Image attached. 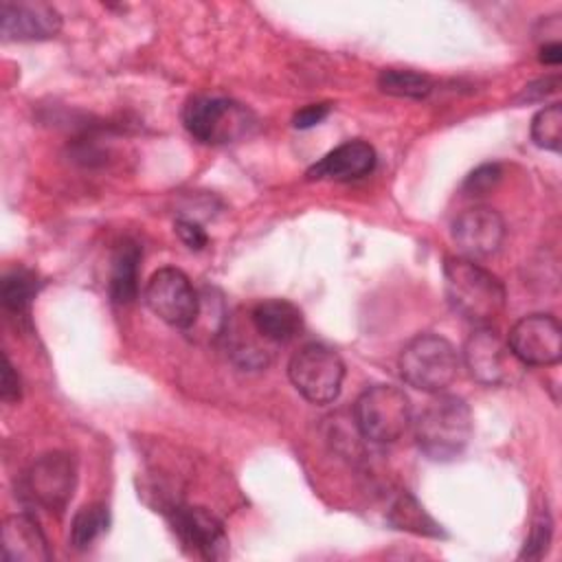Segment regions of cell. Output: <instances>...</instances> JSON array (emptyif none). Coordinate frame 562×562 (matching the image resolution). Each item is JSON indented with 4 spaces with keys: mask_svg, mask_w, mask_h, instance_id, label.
Wrapping results in <instances>:
<instances>
[{
    "mask_svg": "<svg viewBox=\"0 0 562 562\" xmlns=\"http://www.w3.org/2000/svg\"><path fill=\"white\" fill-rule=\"evenodd\" d=\"M37 290H40V281H37L35 272H31L26 268L9 270L2 277V285H0V299H2L4 310L13 312V314L29 312Z\"/></svg>",
    "mask_w": 562,
    "mask_h": 562,
    "instance_id": "obj_20",
    "label": "cell"
},
{
    "mask_svg": "<svg viewBox=\"0 0 562 562\" xmlns=\"http://www.w3.org/2000/svg\"><path fill=\"white\" fill-rule=\"evenodd\" d=\"M2 560L4 562H46L50 560L48 540L29 514L7 516L2 522Z\"/></svg>",
    "mask_w": 562,
    "mask_h": 562,
    "instance_id": "obj_15",
    "label": "cell"
},
{
    "mask_svg": "<svg viewBox=\"0 0 562 562\" xmlns=\"http://www.w3.org/2000/svg\"><path fill=\"white\" fill-rule=\"evenodd\" d=\"M331 105L329 103H310L305 108H301L294 116H292V125L296 130H307V127H314L318 125L321 121L327 119Z\"/></svg>",
    "mask_w": 562,
    "mask_h": 562,
    "instance_id": "obj_28",
    "label": "cell"
},
{
    "mask_svg": "<svg viewBox=\"0 0 562 562\" xmlns=\"http://www.w3.org/2000/svg\"><path fill=\"white\" fill-rule=\"evenodd\" d=\"M75 485L77 468L70 454L48 452L31 463L22 476L20 490L31 505L48 514H61L72 498Z\"/></svg>",
    "mask_w": 562,
    "mask_h": 562,
    "instance_id": "obj_7",
    "label": "cell"
},
{
    "mask_svg": "<svg viewBox=\"0 0 562 562\" xmlns=\"http://www.w3.org/2000/svg\"><path fill=\"white\" fill-rule=\"evenodd\" d=\"M292 386L312 404H329L340 395L345 380L342 358L323 342H307L288 362Z\"/></svg>",
    "mask_w": 562,
    "mask_h": 562,
    "instance_id": "obj_6",
    "label": "cell"
},
{
    "mask_svg": "<svg viewBox=\"0 0 562 562\" xmlns=\"http://www.w3.org/2000/svg\"><path fill=\"white\" fill-rule=\"evenodd\" d=\"M375 149L360 138L345 140L331 151H327L323 158H318L307 171V180H336V182H349L358 180L362 176H369L375 167Z\"/></svg>",
    "mask_w": 562,
    "mask_h": 562,
    "instance_id": "obj_14",
    "label": "cell"
},
{
    "mask_svg": "<svg viewBox=\"0 0 562 562\" xmlns=\"http://www.w3.org/2000/svg\"><path fill=\"white\" fill-rule=\"evenodd\" d=\"M353 417L364 439L375 443H393L411 426V400L393 384H373L358 395Z\"/></svg>",
    "mask_w": 562,
    "mask_h": 562,
    "instance_id": "obj_4",
    "label": "cell"
},
{
    "mask_svg": "<svg viewBox=\"0 0 562 562\" xmlns=\"http://www.w3.org/2000/svg\"><path fill=\"white\" fill-rule=\"evenodd\" d=\"M145 305L167 325L178 329H191L200 314V296L189 277L178 268L156 270L145 290Z\"/></svg>",
    "mask_w": 562,
    "mask_h": 562,
    "instance_id": "obj_8",
    "label": "cell"
},
{
    "mask_svg": "<svg viewBox=\"0 0 562 562\" xmlns=\"http://www.w3.org/2000/svg\"><path fill=\"white\" fill-rule=\"evenodd\" d=\"M501 176H503V171H501V167H498L496 162L481 165V167H476V169L465 178L463 191H465L468 195H483V193H487L490 189L496 187V182L501 180Z\"/></svg>",
    "mask_w": 562,
    "mask_h": 562,
    "instance_id": "obj_24",
    "label": "cell"
},
{
    "mask_svg": "<svg viewBox=\"0 0 562 562\" xmlns=\"http://www.w3.org/2000/svg\"><path fill=\"white\" fill-rule=\"evenodd\" d=\"M169 522L176 536L191 553L204 560L228 558V536L215 514L195 505H176L169 512Z\"/></svg>",
    "mask_w": 562,
    "mask_h": 562,
    "instance_id": "obj_11",
    "label": "cell"
},
{
    "mask_svg": "<svg viewBox=\"0 0 562 562\" xmlns=\"http://www.w3.org/2000/svg\"><path fill=\"white\" fill-rule=\"evenodd\" d=\"M2 386H0V397L4 404H15L20 402L22 397V382H20V375L18 371L13 369L9 356L4 353V360H2Z\"/></svg>",
    "mask_w": 562,
    "mask_h": 562,
    "instance_id": "obj_25",
    "label": "cell"
},
{
    "mask_svg": "<svg viewBox=\"0 0 562 562\" xmlns=\"http://www.w3.org/2000/svg\"><path fill=\"white\" fill-rule=\"evenodd\" d=\"M110 525V512L103 503H90L81 507L70 522V544L75 549H88L94 544Z\"/></svg>",
    "mask_w": 562,
    "mask_h": 562,
    "instance_id": "obj_21",
    "label": "cell"
},
{
    "mask_svg": "<svg viewBox=\"0 0 562 562\" xmlns=\"http://www.w3.org/2000/svg\"><path fill=\"white\" fill-rule=\"evenodd\" d=\"M176 233L182 239V244L187 248H191V250H202L206 246V241H209L204 228L198 222H193V220H184V217L176 220Z\"/></svg>",
    "mask_w": 562,
    "mask_h": 562,
    "instance_id": "obj_27",
    "label": "cell"
},
{
    "mask_svg": "<svg viewBox=\"0 0 562 562\" xmlns=\"http://www.w3.org/2000/svg\"><path fill=\"white\" fill-rule=\"evenodd\" d=\"M378 88L397 99H426L432 92V79L415 70L384 68L378 75Z\"/></svg>",
    "mask_w": 562,
    "mask_h": 562,
    "instance_id": "obj_19",
    "label": "cell"
},
{
    "mask_svg": "<svg viewBox=\"0 0 562 562\" xmlns=\"http://www.w3.org/2000/svg\"><path fill=\"white\" fill-rule=\"evenodd\" d=\"M187 132L206 145L233 143L250 132L255 125L252 112L226 97H193L182 110Z\"/></svg>",
    "mask_w": 562,
    "mask_h": 562,
    "instance_id": "obj_5",
    "label": "cell"
},
{
    "mask_svg": "<svg viewBox=\"0 0 562 562\" xmlns=\"http://www.w3.org/2000/svg\"><path fill=\"white\" fill-rule=\"evenodd\" d=\"M463 362L470 375L485 386H507L518 380L522 369L507 340L490 327H479L468 336Z\"/></svg>",
    "mask_w": 562,
    "mask_h": 562,
    "instance_id": "obj_9",
    "label": "cell"
},
{
    "mask_svg": "<svg viewBox=\"0 0 562 562\" xmlns=\"http://www.w3.org/2000/svg\"><path fill=\"white\" fill-rule=\"evenodd\" d=\"M397 369L408 386L437 395L454 382L459 353L443 336L417 334L402 347Z\"/></svg>",
    "mask_w": 562,
    "mask_h": 562,
    "instance_id": "obj_3",
    "label": "cell"
},
{
    "mask_svg": "<svg viewBox=\"0 0 562 562\" xmlns=\"http://www.w3.org/2000/svg\"><path fill=\"white\" fill-rule=\"evenodd\" d=\"M538 59H540L542 64H547V66H558V64L562 61V46H560V42L542 44Z\"/></svg>",
    "mask_w": 562,
    "mask_h": 562,
    "instance_id": "obj_29",
    "label": "cell"
},
{
    "mask_svg": "<svg viewBox=\"0 0 562 562\" xmlns=\"http://www.w3.org/2000/svg\"><path fill=\"white\" fill-rule=\"evenodd\" d=\"M507 345L522 367H551L562 358V327L551 314H529L514 323Z\"/></svg>",
    "mask_w": 562,
    "mask_h": 562,
    "instance_id": "obj_10",
    "label": "cell"
},
{
    "mask_svg": "<svg viewBox=\"0 0 562 562\" xmlns=\"http://www.w3.org/2000/svg\"><path fill=\"white\" fill-rule=\"evenodd\" d=\"M531 140L547 151L562 149V105L551 103L538 110L531 119Z\"/></svg>",
    "mask_w": 562,
    "mask_h": 562,
    "instance_id": "obj_22",
    "label": "cell"
},
{
    "mask_svg": "<svg viewBox=\"0 0 562 562\" xmlns=\"http://www.w3.org/2000/svg\"><path fill=\"white\" fill-rule=\"evenodd\" d=\"M551 533H553V522H551V516L549 512H540L536 518H533V525H531V531L522 544V551H520V558H527V560H538L547 553L549 549V542H551Z\"/></svg>",
    "mask_w": 562,
    "mask_h": 562,
    "instance_id": "obj_23",
    "label": "cell"
},
{
    "mask_svg": "<svg viewBox=\"0 0 562 562\" xmlns=\"http://www.w3.org/2000/svg\"><path fill=\"white\" fill-rule=\"evenodd\" d=\"M443 283L450 307L479 327H487L505 307V285L474 259L446 257Z\"/></svg>",
    "mask_w": 562,
    "mask_h": 562,
    "instance_id": "obj_1",
    "label": "cell"
},
{
    "mask_svg": "<svg viewBox=\"0 0 562 562\" xmlns=\"http://www.w3.org/2000/svg\"><path fill=\"white\" fill-rule=\"evenodd\" d=\"M558 88H560V77H558V75H551V77H544V79H538V81L525 86L516 101H520V103H525V101H527V103L544 101L549 94L558 92Z\"/></svg>",
    "mask_w": 562,
    "mask_h": 562,
    "instance_id": "obj_26",
    "label": "cell"
},
{
    "mask_svg": "<svg viewBox=\"0 0 562 562\" xmlns=\"http://www.w3.org/2000/svg\"><path fill=\"white\" fill-rule=\"evenodd\" d=\"M389 522L397 529H404L417 536H430V538L443 536L441 527L426 514V509L417 503V498L406 492L393 503L389 512Z\"/></svg>",
    "mask_w": 562,
    "mask_h": 562,
    "instance_id": "obj_18",
    "label": "cell"
},
{
    "mask_svg": "<svg viewBox=\"0 0 562 562\" xmlns=\"http://www.w3.org/2000/svg\"><path fill=\"white\" fill-rule=\"evenodd\" d=\"M250 325L255 334L272 345H285L303 329L301 310L285 299H268L252 307Z\"/></svg>",
    "mask_w": 562,
    "mask_h": 562,
    "instance_id": "obj_16",
    "label": "cell"
},
{
    "mask_svg": "<svg viewBox=\"0 0 562 562\" xmlns=\"http://www.w3.org/2000/svg\"><path fill=\"white\" fill-rule=\"evenodd\" d=\"M140 246L132 239L119 244L112 257L110 272V299L119 305H130L138 296V266H140Z\"/></svg>",
    "mask_w": 562,
    "mask_h": 562,
    "instance_id": "obj_17",
    "label": "cell"
},
{
    "mask_svg": "<svg viewBox=\"0 0 562 562\" xmlns=\"http://www.w3.org/2000/svg\"><path fill=\"white\" fill-rule=\"evenodd\" d=\"M61 13L48 2L0 4V35L4 42H42L61 31Z\"/></svg>",
    "mask_w": 562,
    "mask_h": 562,
    "instance_id": "obj_13",
    "label": "cell"
},
{
    "mask_svg": "<svg viewBox=\"0 0 562 562\" xmlns=\"http://www.w3.org/2000/svg\"><path fill=\"white\" fill-rule=\"evenodd\" d=\"M472 413L465 400L437 393L415 419V441L432 461H452L470 443Z\"/></svg>",
    "mask_w": 562,
    "mask_h": 562,
    "instance_id": "obj_2",
    "label": "cell"
},
{
    "mask_svg": "<svg viewBox=\"0 0 562 562\" xmlns=\"http://www.w3.org/2000/svg\"><path fill=\"white\" fill-rule=\"evenodd\" d=\"M450 237L461 257L474 261L485 259L498 252V248L503 246L505 220L492 206H472L454 217L450 226Z\"/></svg>",
    "mask_w": 562,
    "mask_h": 562,
    "instance_id": "obj_12",
    "label": "cell"
}]
</instances>
